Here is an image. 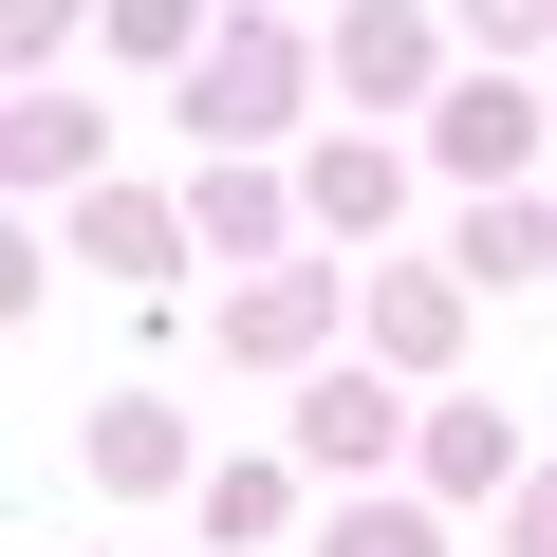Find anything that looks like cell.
Wrapping results in <instances>:
<instances>
[{
	"instance_id": "277c9868",
	"label": "cell",
	"mask_w": 557,
	"mask_h": 557,
	"mask_svg": "<svg viewBox=\"0 0 557 557\" xmlns=\"http://www.w3.org/2000/svg\"><path fill=\"white\" fill-rule=\"evenodd\" d=\"M409 131H428V168H465V186H520V168H539V94H520V75H446Z\"/></svg>"
},
{
	"instance_id": "2e32d148",
	"label": "cell",
	"mask_w": 557,
	"mask_h": 557,
	"mask_svg": "<svg viewBox=\"0 0 557 557\" xmlns=\"http://www.w3.org/2000/svg\"><path fill=\"white\" fill-rule=\"evenodd\" d=\"M94 38H112V57H131V75H168V57H186V38H205V0H94Z\"/></svg>"
},
{
	"instance_id": "ba28073f",
	"label": "cell",
	"mask_w": 557,
	"mask_h": 557,
	"mask_svg": "<svg viewBox=\"0 0 557 557\" xmlns=\"http://www.w3.org/2000/svg\"><path fill=\"white\" fill-rule=\"evenodd\" d=\"M409 483H428V502H502V483H520V409H483V391H446V409L409 428Z\"/></svg>"
},
{
	"instance_id": "52a82bcc",
	"label": "cell",
	"mask_w": 557,
	"mask_h": 557,
	"mask_svg": "<svg viewBox=\"0 0 557 557\" xmlns=\"http://www.w3.org/2000/svg\"><path fill=\"white\" fill-rule=\"evenodd\" d=\"M57 205H75V260H112L131 298H149V278H186V205H149V186H112V168L57 186Z\"/></svg>"
},
{
	"instance_id": "5b68a950",
	"label": "cell",
	"mask_w": 557,
	"mask_h": 557,
	"mask_svg": "<svg viewBox=\"0 0 557 557\" xmlns=\"http://www.w3.org/2000/svg\"><path fill=\"white\" fill-rule=\"evenodd\" d=\"M298 465L391 483V465H409V391H391V372H317V391H298Z\"/></svg>"
},
{
	"instance_id": "8992f818",
	"label": "cell",
	"mask_w": 557,
	"mask_h": 557,
	"mask_svg": "<svg viewBox=\"0 0 557 557\" xmlns=\"http://www.w3.org/2000/svg\"><path fill=\"white\" fill-rule=\"evenodd\" d=\"M223 354H242V372H317V354H335V278H317V260H260L242 298H223Z\"/></svg>"
},
{
	"instance_id": "e0dca14e",
	"label": "cell",
	"mask_w": 557,
	"mask_h": 557,
	"mask_svg": "<svg viewBox=\"0 0 557 557\" xmlns=\"http://www.w3.org/2000/svg\"><path fill=\"white\" fill-rule=\"evenodd\" d=\"M446 38H465V57H539V38H557V0H465Z\"/></svg>"
},
{
	"instance_id": "4fadbf2b",
	"label": "cell",
	"mask_w": 557,
	"mask_h": 557,
	"mask_svg": "<svg viewBox=\"0 0 557 557\" xmlns=\"http://www.w3.org/2000/svg\"><path fill=\"white\" fill-rule=\"evenodd\" d=\"M94 483H112V502H168V483H186V428H168L149 391H131V409H94Z\"/></svg>"
},
{
	"instance_id": "7c38bea8",
	"label": "cell",
	"mask_w": 557,
	"mask_h": 557,
	"mask_svg": "<svg viewBox=\"0 0 557 557\" xmlns=\"http://www.w3.org/2000/svg\"><path fill=\"white\" fill-rule=\"evenodd\" d=\"M278 223H298V205H278V168L205 149V186H186V242H205V260H278Z\"/></svg>"
},
{
	"instance_id": "3957f363",
	"label": "cell",
	"mask_w": 557,
	"mask_h": 557,
	"mask_svg": "<svg viewBox=\"0 0 557 557\" xmlns=\"http://www.w3.org/2000/svg\"><path fill=\"white\" fill-rule=\"evenodd\" d=\"M335 94L354 112H428L446 94V20H428V0H354V20H335Z\"/></svg>"
},
{
	"instance_id": "6da1fadb",
	"label": "cell",
	"mask_w": 557,
	"mask_h": 557,
	"mask_svg": "<svg viewBox=\"0 0 557 557\" xmlns=\"http://www.w3.org/2000/svg\"><path fill=\"white\" fill-rule=\"evenodd\" d=\"M168 75H186V131H205V149H278L298 94H317V57L278 38V20H223V38H186Z\"/></svg>"
},
{
	"instance_id": "9c48e42d",
	"label": "cell",
	"mask_w": 557,
	"mask_h": 557,
	"mask_svg": "<svg viewBox=\"0 0 557 557\" xmlns=\"http://www.w3.org/2000/svg\"><path fill=\"white\" fill-rule=\"evenodd\" d=\"M446 278H465V298L557 278V205H539V186H483V205H465V242H446Z\"/></svg>"
},
{
	"instance_id": "9a60e30c",
	"label": "cell",
	"mask_w": 557,
	"mask_h": 557,
	"mask_svg": "<svg viewBox=\"0 0 557 557\" xmlns=\"http://www.w3.org/2000/svg\"><path fill=\"white\" fill-rule=\"evenodd\" d=\"M298 205H317V223H391V205H409V149H317Z\"/></svg>"
},
{
	"instance_id": "d6986e66",
	"label": "cell",
	"mask_w": 557,
	"mask_h": 557,
	"mask_svg": "<svg viewBox=\"0 0 557 557\" xmlns=\"http://www.w3.org/2000/svg\"><path fill=\"white\" fill-rule=\"evenodd\" d=\"M502 539H520V557H557V465H520V483H502Z\"/></svg>"
},
{
	"instance_id": "ffe728a7",
	"label": "cell",
	"mask_w": 557,
	"mask_h": 557,
	"mask_svg": "<svg viewBox=\"0 0 557 557\" xmlns=\"http://www.w3.org/2000/svg\"><path fill=\"white\" fill-rule=\"evenodd\" d=\"M0 317H38V223L0 205Z\"/></svg>"
},
{
	"instance_id": "30bf717a",
	"label": "cell",
	"mask_w": 557,
	"mask_h": 557,
	"mask_svg": "<svg viewBox=\"0 0 557 557\" xmlns=\"http://www.w3.org/2000/svg\"><path fill=\"white\" fill-rule=\"evenodd\" d=\"M446 354H465V278L446 260H391L372 278V372H446Z\"/></svg>"
},
{
	"instance_id": "8fae6325",
	"label": "cell",
	"mask_w": 557,
	"mask_h": 557,
	"mask_svg": "<svg viewBox=\"0 0 557 557\" xmlns=\"http://www.w3.org/2000/svg\"><path fill=\"white\" fill-rule=\"evenodd\" d=\"M186 520H205V557H260L278 520H298V465H278V446H242V465H186Z\"/></svg>"
},
{
	"instance_id": "5bb4252c",
	"label": "cell",
	"mask_w": 557,
	"mask_h": 557,
	"mask_svg": "<svg viewBox=\"0 0 557 557\" xmlns=\"http://www.w3.org/2000/svg\"><path fill=\"white\" fill-rule=\"evenodd\" d=\"M317 557H446V502L372 483V502H335V520H317Z\"/></svg>"
},
{
	"instance_id": "ac0fdd59",
	"label": "cell",
	"mask_w": 557,
	"mask_h": 557,
	"mask_svg": "<svg viewBox=\"0 0 557 557\" xmlns=\"http://www.w3.org/2000/svg\"><path fill=\"white\" fill-rule=\"evenodd\" d=\"M0 57H20V75H57V57H75V0H0Z\"/></svg>"
},
{
	"instance_id": "7a4b0ae2",
	"label": "cell",
	"mask_w": 557,
	"mask_h": 557,
	"mask_svg": "<svg viewBox=\"0 0 557 557\" xmlns=\"http://www.w3.org/2000/svg\"><path fill=\"white\" fill-rule=\"evenodd\" d=\"M94 168H112V112H94V94H57V75L0 94V205H57V186H94Z\"/></svg>"
}]
</instances>
